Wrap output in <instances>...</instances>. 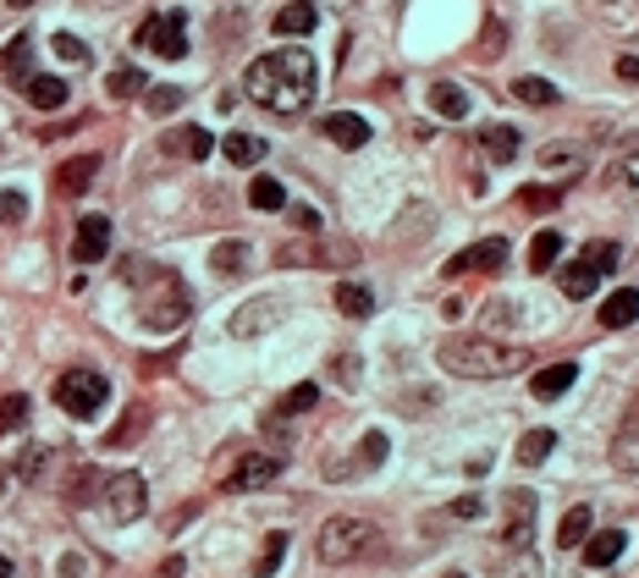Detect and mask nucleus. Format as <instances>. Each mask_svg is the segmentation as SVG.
<instances>
[{
  "mask_svg": "<svg viewBox=\"0 0 639 578\" xmlns=\"http://www.w3.org/2000/svg\"><path fill=\"white\" fill-rule=\"evenodd\" d=\"M315 89H320V67H315V55L298 50V44L271 50V55H260L243 72V94L254 105H265L271 116H304L315 105Z\"/></svg>",
  "mask_w": 639,
  "mask_h": 578,
  "instance_id": "1",
  "label": "nucleus"
},
{
  "mask_svg": "<svg viewBox=\"0 0 639 578\" xmlns=\"http://www.w3.org/2000/svg\"><path fill=\"white\" fill-rule=\"evenodd\" d=\"M436 364L458 381H501V375L524 369L529 353L513 347V342H496V336H453V342L436 347Z\"/></svg>",
  "mask_w": 639,
  "mask_h": 578,
  "instance_id": "2",
  "label": "nucleus"
},
{
  "mask_svg": "<svg viewBox=\"0 0 639 578\" xmlns=\"http://www.w3.org/2000/svg\"><path fill=\"white\" fill-rule=\"evenodd\" d=\"M187 314H193V292H187V282H182L176 271H155L150 287L139 292V320H144L150 331H176Z\"/></svg>",
  "mask_w": 639,
  "mask_h": 578,
  "instance_id": "3",
  "label": "nucleus"
},
{
  "mask_svg": "<svg viewBox=\"0 0 639 578\" xmlns=\"http://www.w3.org/2000/svg\"><path fill=\"white\" fill-rule=\"evenodd\" d=\"M375 546H381V535H375V524H364V518H331L315 535L320 562H331V568L358 562V557H369Z\"/></svg>",
  "mask_w": 639,
  "mask_h": 578,
  "instance_id": "4",
  "label": "nucleus"
},
{
  "mask_svg": "<svg viewBox=\"0 0 639 578\" xmlns=\"http://www.w3.org/2000/svg\"><path fill=\"white\" fill-rule=\"evenodd\" d=\"M105 397H111V381L94 375V369H67L55 381V408L72 414V419H94L105 408Z\"/></svg>",
  "mask_w": 639,
  "mask_h": 578,
  "instance_id": "5",
  "label": "nucleus"
},
{
  "mask_svg": "<svg viewBox=\"0 0 639 578\" xmlns=\"http://www.w3.org/2000/svg\"><path fill=\"white\" fill-rule=\"evenodd\" d=\"M100 507H105L111 524H139V518L150 513V485H144V474H133V468L111 474L105 490H100Z\"/></svg>",
  "mask_w": 639,
  "mask_h": 578,
  "instance_id": "6",
  "label": "nucleus"
},
{
  "mask_svg": "<svg viewBox=\"0 0 639 578\" xmlns=\"http://www.w3.org/2000/svg\"><path fill=\"white\" fill-rule=\"evenodd\" d=\"M139 44L155 50L160 61H182V55H187V17H182V11H160V17H150V22L139 28Z\"/></svg>",
  "mask_w": 639,
  "mask_h": 578,
  "instance_id": "7",
  "label": "nucleus"
},
{
  "mask_svg": "<svg viewBox=\"0 0 639 578\" xmlns=\"http://www.w3.org/2000/svg\"><path fill=\"white\" fill-rule=\"evenodd\" d=\"M507 507V524H501V551H529V535H535V490H507L501 496Z\"/></svg>",
  "mask_w": 639,
  "mask_h": 578,
  "instance_id": "8",
  "label": "nucleus"
},
{
  "mask_svg": "<svg viewBox=\"0 0 639 578\" xmlns=\"http://www.w3.org/2000/svg\"><path fill=\"white\" fill-rule=\"evenodd\" d=\"M507 265V237H485L475 249H464V254H453L447 265H442V276H475V271H501Z\"/></svg>",
  "mask_w": 639,
  "mask_h": 578,
  "instance_id": "9",
  "label": "nucleus"
},
{
  "mask_svg": "<svg viewBox=\"0 0 639 578\" xmlns=\"http://www.w3.org/2000/svg\"><path fill=\"white\" fill-rule=\"evenodd\" d=\"M111 254V221L105 215H83L78 232H72V260L78 265H100Z\"/></svg>",
  "mask_w": 639,
  "mask_h": 578,
  "instance_id": "10",
  "label": "nucleus"
},
{
  "mask_svg": "<svg viewBox=\"0 0 639 578\" xmlns=\"http://www.w3.org/2000/svg\"><path fill=\"white\" fill-rule=\"evenodd\" d=\"M287 320V303L282 297H254V303H243L237 314H232V336H260V331H271V325H282Z\"/></svg>",
  "mask_w": 639,
  "mask_h": 578,
  "instance_id": "11",
  "label": "nucleus"
},
{
  "mask_svg": "<svg viewBox=\"0 0 639 578\" xmlns=\"http://www.w3.org/2000/svg\"><path fill=\"white\" fill-rule=\"evenodd\" d=\"M282 479V457H271V452H248L232 474H226V490H265V485H276Z\"/></svg>",
  "mask_w": 639,
  "mask_h": 578,
  "instance_id": "12",
  "label": "nucleus"
},
{
  "mask_svg": "<svg viewBox=\"0 0 639 578\" xmlns=\"http://www.w3.org/2000/svg\"><path fill=\"white\" fill-rule=\"evenodd\" d=\"M320 133H325L336 149H364L369 144V122L353 116V111H331V116H320Z\"/></svg>",
  "mask_w": 639,
  "mask_h": 578,
  "instance_id": "13",
  "label": "nucleus"
},
{
  "mask_svg": "<svg viewBox=\"0 0 639 578\" xmlns=\"http://www.w3.org/2000/svg\"><path fill=\"white\" fill-rule=\"evenodd\" d=\"M0 78H6V83H17V89L33 78V39H28V33H17V39L0 50Z\"/></svg>",
  "mask_w": 639,
  "mask_h": 578,
  "instance_id": "14",
  "label": "nucleus"
},
{
  "mask_svg": "<svg viewBox=\"0 0 639 578\" xmlns=\"http://www.w3.org/2000/svg\"><path fill=\"white\" fill-rule=\"evenodd\" d=\"M315 22H320L315 0H293V6L276 11V33H282V39H304V33H315Z\"/></svg>",
  "mask_w": 639,
  "mask_h": 578,
  "instance_id": "15",
  "label": "nucleus"
},
{
  "mask_svg": "<svg viewBox=\"0 0 639 578\" xmlns=\"http://www.w3.org/2000/svg\"><path fill=\"white\" fill-rule=\"evenodd\" d=\"M639 320V287H623V292H607L601 303V331H623Z\"/></svg>",
  "mask_w": 639,
  "mask_h": 578,
  "instance_id": "16",
  "label": "nucleus"
},
{
  "mask_svg": "<svg viewBox=\"0 0 639 578\" xmlns=\"http://www.w3.org/2000/svg\"><path fill=\"white\" fill-rule=\"evenodd\" d=\"M94 176H100V154H78V160H67V165L55 171V193L72 199V193H83Z\"/></svg>",
  "mask_w": 639,
  "mask_h": 578,
  "instance_id": "17",
  "label": "nucleus"
},
{
  "mask_svg": "<svg viewBox=\"0 0 639 578\" xmlns=\"http://www.w3.org/2000/svg\"><path fill=\"white\" fill-rule=\"evenodd\" d=\"M623 546H629V535H623V529L585 535V562H590V568H612V562L623 557Z\"/></svg>",
  "mask_w": 639,
  "mask_h": 578,
  "instance_id": "18",
  "label": "nucleus"
},
{
  "mask_svg": "<svg viewBox=\"0 0 639 578\" xmlns=\"http://www.w3.org/2000/svg\"><path fill=\"white\" fill-rule=\"evenodd\" d=\"M585 160H590L585 144H540V171H551V176H574Z\"/></svg>",
  "mask_w": 639,
  "mask_h": 578,
  "instance_id": "19",
  "label": "nucleus"
},
{
  "mask_svg": "<svg viewBox=\"0 0 639 578\" xmlns=\"http://www.w3.org/2000/svg\"><path fill=\"white\" fill-rule=\"evenodd\" d=\"M574 381H579V364H551V369H540V375L529 381V392H535L540 403H557Z\"/></svg>",
  "mask_w": 639,
  "mask_h": 578,
  "instance_id": "20",
  "label": "nucleus"
},
{
  "mask_svg": "<svg viewBox=\"0 0 639 578\" xmlns=\"http://www.w3.org/2000/svg\"><path fill=\"white\" fill-rule=\"evenodd\" d=\"M612 468H618V474H639V419L635 414L623 419V430L612 435Z\"/></svg>",
  "mask_w": 639,
  "mask_h": 578,
  "instance_id": "21",
  "label": "nucleus"
},
{
  "mask_svg": "<svg viewBox=\"0 0 639 578\" xmlns=\"http://www.w3.org/2000/svg\"><path fill=\"white\" fill-rule=\"evenodd\" d=\"M22 94H28V105H33V111H61V105H67V83H61V78H50V72H44V78H28V83H22Z\"/></svg>",
  "mask_w": 639,
  "mask_h": 578,
  "instance_id": "22",
  "label": "nucleus"
},
{
  "mask_svg": "<svg viewBox=\"0 0 639 578\" xmlns=\"http://www.w3.org/2000/svg\"><path fill=\"white\" fill-rule=\"evenodd\" d=\"M210 271H215V276H243V271H248V243H243V237H226V243H215V254H210Z\"/></svg>",
  "mask_w": 639,
  "mask_h": 578,
  "instance_id": "23",
  "label": "nucleus"
},
{
  "mask_svg": "<svg viewBox=\"0 0 639 578\" xmlns=\"http://www.w3.org/2000/svg\"><path fill=\"white\" fill-rule=\"evenodd\" d=\"M607 187H612L618 199H635V204H639V149L607 165Z\"/></svg>",
  "mask_w": 639,
  "mask_h": 578,
  "instance_id": "24",
  "label": "nucleus"
},
{
  "mask_svg": "<svg viewBox=\"0 0 639 578\" xmlns=\"http://www.w3.org/2000/svg\"><path fill=\"white\" fill-rule=\"evenodd\" d=\"M601 276H607L601 265H590V260H579V265H568V271H562V292H568L574 303H585L590 292L601 287Z\"/></svg>",
  "mask_w": 639,
  "mask_h": 578,
  "instance_id": "25",
  "label": "nucleus"
},
{
  "mask_svg": "<svg viewBox=\"0 0 639 578\" xmlns=\"http://www.w3.org/2000/svg\"><path fill=\"white\" fill-rule=\"evenodd\" d=\"M315 403H320V386H315V381H304V386H293V392L282 397V408H276V419H271V425H276V430H287V419L310 414Z\"/></svg>",
  "mask_w": 639,
  "mask_h": 578,
  "instance_id": "26",
  "label": "nucleus"
},
{
  "mask_svg": "<svg viewBox=\"0 0 639 578\" xmlns=\"http://www.w3.org/2000/svg\"><path fill=\"white\" fill-rule=\"evenodd\" d=\"M430 111L447 116V122H464V116H469V94H464L458 83H436V89H430Z\"/></svg>",
  "mask_w": 639,
  "mask_h": 578,
  "instance_id": "27",
  "label": "nucleus"
},
{
  "mask_svg": "<svg viewBox=\"0 0 639 578\" xmlns=\"http://www.w3.org/2000/svg\"><path fill=\"white\" fill-rule=\"evenodd\" d=\"M336 308H342L347 320H369V314H375V292L364 287V282H342V287H336Z\"/></svg>",
  "mask_w": 639,
  "mask_h": 578,
  "instance_id": "28",
  "label": "nucleus"
},
{
  "mask_svg": "<svg viewBox=\"0 0 639 578\" xmlns=\"http://www.w3.org/2000/svg\"><path fill=\"white\" fill-rule=\"evenodd\" d=\"M221 154H226L232 165H260V160H265V139H254V133H226V139H221Z\"/></svg>",
  "mask_w": 639,
  "mask_h": 578,
  "instance_id": "29",
  "label": "nucleus"
},
{
  "mask_svg": "<svg viewBox=\"0 0 639 578\" xmlns=\"http://www.w3.org/2000/svg\"><path fill=\"white\" fill-rule=\"evenodd\" d=\"M557 260H562V237H557V232H535V243H529V271L546 276V271H557Z\"/></svg>",
  "mask_w": 639,
  "mask_h": 578,
  "instance_id": "30",
  "label": "nucleus"
},
{
  "mask_svg": "<svg viewBox=\"0 0 639 578\" xmlns=\"http://www.w3.org/2000/svg\"><path fill=\"white\" fill-rule=\"evenodd\" d=\"M475 144L485 160H513V154H518V133H513V128H479Z\"/></svg>",
  "mask_w": 639,
  "mask_h": 578,
  "instance_id": "31",
  "label": "nucleus"
},
{
  "mask_svg": "<svg viewBox=\"0 0 639 578\" xmlns=\"http://www.w3.org/2000/svg\"><path fill=\"white\" fill-rule=\"evenodd\" d=\"M105 89H111V100H133V94H144V89H150V78H144L133 61H122V67L105 78Z\"/></svg>",
  "mask_w": 639,
  "mask_h": 578,
  "instance_id": "32",
  "label": "nucleus"
},
{
  "mask_svg": "<svg viewBox=\"0 0 639 578\" xmlns=\"http://www.w3.org/2000/svg\"><path fill=\"white\" fill-rule=\"evenodd\" d=\"M585 535H590V507H568L557 524V546L574 551V546H585Z\"/></svg>",
  "mask_w": 639,
  "mask_h": 578,
  "instance_id": "33",
  "label": "nucleus"
},
{
  "mask_svg": "<svg viewBox=\"0 0 639 578\" xmlns=\"http://www.w3.org/2000/svg\"><path fill=\"white\" fill-rule=\"evenodd\" d=\"M165 149H171V154H187V160H204V154L215 149V139H210L204 128H182V133L165 139Z\"/></svg>",
  "mask_w": 639,
  "mask_h": 578,
  "instance_id": "34",
  "label": "nucleus"
},
{
  "mask_svg": "<svg viewBox=\"0 0 639 578\" xmlns=\"http://www.w3.org/2000/svg\"><path fill=\"white\" fill-rule=\"evenodd\" d=\"M248 204H254V210H287V187H282L276 176H254V182H248Z\"/></svg>",
  "mask_w": 639,
  "mask_h": 578,
  "instance_id": "35",
  "label": "nucleus"
},
{
  "mask_svg": "<svg viewBox=\"0 0 639 578\" xmlns=\"http://www.w3.org/2000/svg\"><path fill=\"white\" fill-rule=\"evenodd\" d=\"M557 452V430H529L518 440V463H546Z\"/></svg>",
  "mask_w": 639,
  "mask_h": 578,
  "instance_id": "36",
  "label": "nucleus"
},
{
  "mask_svg": "<svg viewBox=\"0 0 639 578\" xmlns=\"http://www.w3.org/2000/svg\"><path fill=\"white\" fill-rule=\"evenodd\" d=\"M513 94H518L524 105H557V83H546V78H518Z\"/></svg>",
  "mask_w": 639,
  "mask_h": 578,
  "instance_id": "37",
  "label": "nucleus"
},
{
  "mask_svg": "<svg viewBox=\"0 0 639 578\" xmlns=\"http://www.w3.org/2000/svg\"><path fill=\"white\" fill-rule=\"evenodd\" d=\"M22 425H28V397L22 392L0 397V430H22Z\"/></svg>",
  "mask_w": 639,
  "mask_h": 578,
  "instance_id": "38",
  "label": "nucleus"
},
{
  "mask_svg": "<svg viewBox=\"0 0 639 578\" xmlns=\"http://www.w3.org/2000/svg\"><path fill=\"white\" fill-rule=\"evenodd\" d=\"M562 187H518V210H557Z\"/></svg>",
  "mask_w": 639,
  "mask_h": 578,
  "instance_id": "39",
  "label": "nucleus"
},
{
  "mask_svg": "<svg viewBox=\"0 0 639 578\" xmlns=\"http://www.w3.org/2000/svg\"><path fill=\"white\" fill-rule=\"evenodd\" d=\"M28 215V193H17V187H0V226H17Z\"/></svg>",
  "mask_w": 639,
  "mask_h": 578,
  "instance_id": "40",
  "label": "nucleus"
},
{
  "mask_svg": "<svg viewBox=\"0 0 639 578\" xmlns=\"http://www.w3.org/2000/svg\"><path fill=\"white\" fill-rule=\"evenodd\" d=\"M496 578H540V574H535V557H529V551H507Z\"/></svg>",
  "mask_w": 639,
  "mask_h": 578,
  "instance_id": "41",
  "label": "nucleus"
},
{
  "mask_svg": "<svg viewBox=\"0 0 639 578\" xmlns=\"http://www.w3.org/2000/svg\"><path fill=\"white\" fill-rule=\"evenodd\" d=\"M50 50H55L61 61H72V67H83V61H89V44H83V39H72V33H55V39H50Z\"/></svg>",
  "mask_w": 639,
  "mask_h": 578,
  "instance_id": "42",
  "label": "nucleus"
},
{
  "mask_svg": "<svg viewBox=\"0 0 639 578\" xmlns=\"http://www.w3.org/2000/svg\"><path fill=\"white\" fill-rule=\"evenodd\" d=\"M282 557H287V535H271V540H265V557H260V568H254V574L271 578L276 568H282Z\"/></svg>",
  "mask_w": 639,
  "mask_h": 578,
  "instance_id": "43",
  "label": "nucleus"
},
{
  "mask_svg": "<svg viewBox=\"0 0 639 578\" xmlns=\"http://www.w3.org/2000/svg\"><path fill=\"white\" fill-rule=\"evenodd\" d=\"M386 452H392V446H386V435H381V430H369L364 440H358V463H369V468H375V463H386Z\"/></svg>",
  "mask_w": 639,
  "mask_h": 578,
  "instance_id": "44",
  "label": "nucleus"
},
{
  "mask_svg": "<svg viewBox=\"0 0 639 578\" xmlns=\"http://www.w3.org/2000/svg\"><path fill=\"white\" fill-rule=\"evenodd\" d=\"M144 94H150V111H155V116H165V111L182 105V89H171V83H165V89H144Z\"/></svg>",
  "mask_w": 639,
  "mask_h": 578,
  "instance_id": "45",
  "label": "nucleus"
},
{
  "mask_svg": "<svg viewBox=\"0 0 639 578\" xmlns=\"http://www.w3.org/2000/svg\"><path fill=\"white\" fill-rule=\"evenodd\" d=\"M585 260H590V265H601V271H612L623 254H618V243H590V249H585Z\"/></svg>",
  "mask_w": 639,
  "mask_h": 578,
  "instance_id": "46",
  "label": "nucleus"
},
{
  "mask_svg": "<svg viewBox=\"0 0 639 578\" xmlns=\"http://www.w3.org/2000/svg\"><path fill=\"white\" fill-rule=\"evenodd\" d=\"M39 463H50V452H44V446H28V452L17 457V468H22V479H39Z\"/></svg>",
  "mask_w": 639,
  "mask_h": 578,
  "instance_id": "47",
  "label": "nucleus"
},
{
  "mask_svg": "<svg viewBox=\"0 0 639 578\" xmlns=\"http://www.w3.org/2000/svg\"><path fill=\"white\" fill-rule=\"evenodd\" d=\"M447 513H453V518H464V524H475L479 513H485V501H479V496H464V501H453Z\"/></svg>",
  "mask_w": 639,
  "mask_h": 578,
  "instance_id": "48",
  "label": "nucleus"
},
{
  "mask_svg": "<svg viewBox=\"0 0 639 578\" xmlns=\"http://www.w3.org/2000/svg\"><path fill=\"white\" fill-rule=\"evenodd\" d=\"M336 375H342V386H358V358H336Z\"/></svg>",
  "mask_w": 639,
  "mask_h": 578,
  "instance_id": "49",
  "label": "nucleus"
},
{
  "mask_svg": "<svg viewBox=\"0 0 639 578\" xmlns=\"http://www.w3.org/2000/svg\"><path fill=\"white\" fill-rule=\"evenodd\" d=\"M618 78H623V83H639V55H618Z\"/></svg>",
  "mask_w": 639,
  "mask_h": 578,
  "instance_id": "50",
  "label": "nucleus"
},
{
  "mask_svg": "<svg viewBox=\"0 0 639 578\" xmlns=\"http://www.w3.org/2000/svg\"><path fill=\"white\" fill-rule=\"evenodd\" d=\"M0 578H11V557H0Z\"/></svg>",
  "mask_w": 639,
  "mask_h": 578,
  "instance_id": "51",
  "label": "nucleus"
},
{
  "mask_svg": "<svg viewBox=\"0 0 639 578\" xmlns=\"http://www.w3.org/2000/svg\"><path fill=\"white\" fill-rule=\"evenodd\" d=\"M325 6H342V11H347V6H358V0H325Z\"/></svg>",
  "mask_w": 639,
  "mask_h": 578,
  "instance_id": "52",
  "label": "nucleus"
},
{
  "mask_svg": "<svg viewBox=\"0 0 639 578\" xmlns=\"http://www.w3.org/2000/svg\"><path fill=\"white\" fill-rule=\"evenodd\" d=\"M6 6H39V0H6Z\"/></svg>",
  "mask_w": 639,
  "mask_h": 578,
  "instance_id": "53",
  "label": "nucleus"
},
{
  "mask_svg": "<svg viewBox=\"0 0 639 578\" xmlns=\"http://www.w3.org/2000/svg\"><path fill=\"white\" fill-rule=\"evenodd\" d=\"M629 414H635V419H639V392H635V403H629Z\"/></svg>",
  "mask_w": 639,
  "mask_h": 578,
  "instance_id": "54",
  "label": "nucleus"
},
{
  "mask_svg": "<svg viewBox=\"0 0 639 578\" xmlns=\"http://www.w3.org/2000/svg\"><path fill=\"white\" fill-rule=\"evenodd\" d=\"M442 578H469V574H442Z\"/></svg>",
  "mask_w": 639,
  "mask_h": 578,
  "instance_id": "55",
  "label": "nucleus"
},
{
  "mask_svg": "<svg viewBox=\"0 0 639 578\" xmlns=\"http://www.w3.org/2000/svg\"><path fill=\"white\" fill-rule=\"evenodd\" d=\"M607 6H612V0H607Z\"/></svg>",
  "mask_w": 639,
  "mask_h": 578,
  "instance_id": "56",
  "label": "nucleus"
}]
</instances>
